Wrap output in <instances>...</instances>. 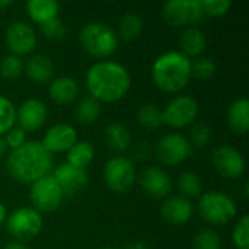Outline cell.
Returning a JSON list of instances; mask_svg holds the SVG:
<instances>
[{"label": "cell", "mask_w": 249, "mask_h": 249, "mask_svg": "<svg viewBox=\"0 0 249 249\" xmlns=\"http://www.w3.org/2000/svg\"><path fill=\"white\" fill-rule=\"evenodd\" d=\"M88 92L95 101L112 104L123 99L131 88V76L128 70L111 60L93 63L85 76Z\"/></svg>", "instance_id": "6da1fadb"}, {"label": "cell", "mask_w": 249, "mask_h": 249, "mask_svg": "<svg viewBox=\"0 0 249 249\" xmlns=\"http://www.w3.org/2000/svg\"><path fill=\"white\" fill-rule=\"evenodd\" d=\"M53 163V155L48 153L39 142L28 140L23 146L9 153L6 168L15 181L32 184L50 175Z\"/></svg>", "instance_id": "7a4b0ae2"}, {"label": "cell", "mask_w": 249, "mask_h": 249, "mask_svg": "<svg viewBox=\"0 0 249 249\" xmlns=\"http://www.w3.org/2000/svg\"><path fill=\"white\" fill-rule=\"evenodd\" d=\"M191 60L181 51L160 54L152 64V80L165 93H179L191 82Z\"/></svg>", "instance_id": "3957f363"}, {"label": "cell", "mask_w": 249, "mask_h": 249, "mask_svg": "<svg viewBox=\"0 0 249 249\" xmlns=\"http://www.w3.org/2000/svg\"><path fill=\"white\" fill-rule=\"evenodd\" d=\"M82 48L92 57L107 58L111 57L120 44L117 32L102 22L86 23L79 34Z\"/></svg>", "instance_id": "277c9868"}, {"label": "cell", "mask_w": 249, "mask_h": 249, "mask_svg": "<svg viewBox=\"0 0 249 249\" xmlns=\"http://www.w3.org/2000/svg\"><path fill=\"white\" fill-rule=\"evenodd\" d=\"M198 213L210 225H228L236 217L238 209L233 198L220 191H209L198 198Z\"/></svg>", "instance_id": "5b68a950"}, {"label": "cell", "mask_w": 249, "mask_h": 249, "mask_svg": "<svg viewBox=\"0 0 249 249\" xmlns=\"http://www.w3.org/2000/svg\"><path fill=\"white\" fill-rule=\"evenodd\" d=\"M42 214L32 207H19L6 219V228L10 236L19 242L31 241L42 231Z\"/></svg>", "instance_id": "8992f818"}, {"label": "cell", "mask_w": 249, "mask_h": 249, "mask_svg": "<svg viewBox=\"0 0 249 249\" xmlns=\"http://www.w3.org/2000/svg\"><path fill=\"white\" fill-rule=\"evenodd\" d=\"M137 179L136 166L125 156H114L104 166V182L112 193H127Z\"/></svg>", "instance_id": "52a82bcc"}, {"label": "cell", "mask_w": 249, "mask_h": 249, "mask_svg": "<svg viewBox=\"0 0 249 249\" xmlns=\"http://www.w3.org/2000/svg\"><path fill=\"white\" fill-rule=\"evenodd\" d=\"M198 115V102L188 95L172 98L162 109V123L174 130L191 127Z\"/></svg>", "instance_id": "ba28073f"}, {"label": "cell", "mask_w": 249, "mask_h": 249, "mask_svg": "<svg viewBox=\"0 0 249 249\" xmlns=\"http://www.w3.org/2000/svg\"><path fill=\"white\" fill-rule=\"evenodd\" d=\"M29 198L32 209L42 214L55 212L61 206L64 194L55 179L51 175H47L31 184Z\"/></svg>", "instance_id": "9c48e42d"}, {"label": "cell", "mask_w": 249, "mask_h": 249, "mask_svg": "<svg viewBox=\"0 0 249 249\" xmlns=\"http://www.w3.org/2000/svg\"><path fill=\"white\" fill-rule=\"evenodd\" d=\"M163 20L174 28H188L204 18L200 0H171L162 7Z\"/></svg>", "instance_id": "30bf717a"}, {"label": "cell", "mask_w": 249, "mask_h": 249, "mask_svg": "<svg viewBox=\"0 0 249 249\" xmlns=\"http://www.w3.org/2000/svg\"><path fill=\"white\" fill-rule=\"evenodd\" d=\"M155 153L160 163L166 166H177L191 156L193 146L185 136L179 133H169L158 142Z\"/></svg>", "instance_id": "8fae6325"}, {"label": "cell", "mask_w": 249, "mask_h": 249, "mask_svg": "<svg viewBox=\"0 0 249 249\" xmlns=\"http://www.w3.org/2000/svg\"><path fill=\"white\" fill-rule=\"evenodd\" d=\"M214 169L226 179H238L247 171L244 155L233 146H219L212 155Z\"/></svg>", "instance_id": "7c38bea8"}, {"label": "cell", "mask_w": 249, "mask_h": 249, "mask_svg": "<svg viewBox=\"0 0 249 249\" xmlns=\"http://www.w3.org/2000/svg\"><path fill=\"white\" fill-rule=\"evenodd\" d=\"M36 41L35 29L26 22H12L6 29V45L13 55L22 57L31 54L36 47Z\"/></svg>", "instance_id": "4fadbf2b"}, {"label": "cell", "mask_w": 249, "mask_h": 249, "mask_svg": "<svg viewBox=\"0 0 249 249\" xmlns=\"http://www.w3.org/2000/svg\"><path fill=\"white\" fill-rule=\"evenodd\" d=\"M48 117V109L41 99H25L16 109L18 127L25 133H35L44 127Z\"/></svg>", "instance_id": "5bb4252c"}, {"label": "cell", "mask_w": 249, "mask_h": 249, "mask_svg": "<svg viewBox=\"0 0 249 249\" xmlns=\"http://www.w3.org/2000/svg\"><path fill=\"white\" fill-rule=\"evenodd\" d=\"M77 140V131L73 125L67 123H58L45 131L41 144L51 155L67 153Z\"/></svg>", "instance_id": "9a60e30c"}, {"label": "cell", "mask_w": 249, "mask_h": 249, "mask_svg": "<svg viewBox=\"0 0 249 249\" xmlns=\"http://www.w3.org/2000/svg\"><path fill=\"white\" fill-rule=\"evenodd\" d=\"M140 187L152 198H165L172 190V181L169 175L158 168L149 166L140 174Z\"/></svg>", "instance_id": "2e32d148"}, {"label": "cell", "mask_w": 249, "mask_h": 249, "mask_svg": "<svg viewBox=\"0 0 249 249\" xmlns=\"http://www.w3.org/2000/svg\"><path fill=\"white\" fill-rule=\"evenodd\" d=\"M51 177L60 185L64 196L66 194H73V193H77V191L83 190L88 185V181H89L86 169L74 168V166L69 165L67 162L58 165L54 169Z\"/></svg>", "instance_id": "e0dca14e"}, {"label": "cell", "mask_w": 249, "mask_h": 249, "mask_svg": "<svg viewBox=\"0 0 249 249\" xmlns=\"http://www.w3.org/2000/svg\"><path fill=\"white\" fill-rule=\"evenodd\" d=\"M160 214L163 220L174 226H182L190 222V219L194 214V206L191 200L175 196L171 198H166L160 206Z\"/></svg>", "instance_id": "ac0fdd59"}, {"label": "cell", "mask_w": 249, "mask_h": 249, "mask_svg": "<svg viewBox=\"0 0 249 249\" xmlns=\"http://www.w3.org/2000/svg\"><path fill=\"white\" fill-rule=\"evenodd\" d=\"M48 95L53 102L58 105H70L79 96V85L70 76L54 77L48 86Z\"/></svg>", "instance_id": "d6986e66"}, {"label": "cell", "mask_w": 249, "mask_h": 249, "mask_svg": "<svg viewBox=\"0 0 249 249\" xmlns=\"http://www.w3.org/2000/svg\"><path fill=\"white\" fill-rule=\"evenodd\" d=\"M23 70L29 80H32L36 85H45L54 79V63L51 58H48L44 54H35L28 58V61L23 64Z\"/></svg>", "instance_id": "ffe728a7"}, {"label": "cell", "mask_w": 249, "mask_h": 249, "mask_svg": "<svg viewBox=\"0 0 249 249\" xmlns=\"http://www.w3.org/2000/svg\"><path fill=\"white\" fill-rule=\"evenodd\" d=\"M226 121L232 133L247 134L249 131V99L242 96L235 99L226 112Z\"/></svg>", "instance_id": "44dd1931"}, {"label": "cell", "mask_w": 249, "mask_h": 249, "mask_svg": "<svg viewBox=\"0 0 249 249\" xmlns=\"http://www.w3.org/2000/svg\"><path fill=\"white\" fill-rule=\"evenodd\" d=\"M181 53L191 60V57H201L207 47V38L200 28L188 26L179 36Z\"/></svg>", "instance_id": "7402d4cb"}, {"label": "cell", "mask_w": 249, "mask_h": 249, "mask_svg": "<svg viewBox=\"0 0 249 249\" xmlns=\"http://www.w3.org/2000/svg\"><path fill=\"white\" fill-rule=\"evenodd\" d=\"M25 9L32 22L42 25L58 16L60 4L55 0H29Z\"/></svg>", "instance_id": "603a6c76"}, {"label": "cell", "mask_w": 249, "mask_h": 249, "mask_svg": "<svg viewBox=\"0 0 249 249\" xmlns=\"http://www.w3.org/2000/svg\"><path fill=\"white\" fill-rule=\"evenodd\" d=\"M105 142L114 152H124L131 144V133L123 123H111L105 128Z\"/></svg>", "instance_id": "cb8c5ba5"}, {"label": "cell", "mask_w": 249, "mask_h": 249, "mask_svg": "<svg viewBox=\"0 0 249 249\" xmlns=\"http://www.w3.org/2000/svg\"><path fill=\"white\" fill-rule=\"evenodd\" d=\"M95 159V147L92 146V143L86 142V140H77L73 147L67 152V163L74 166V168H80V169H86Z\"/></svg>", "instance_id": "d4e9b609"}, {"label": "cell", "mask_w": 249, "mask_h": 249, "mask_svg": "<svg viewBox=\"0 0 249 249\" xmlns=\"http://www.w3.org/2000/svg\"><path fill=\"white\" fill-rule=\"evenodd\" d=\"M142 32H143V20L139 15L130 12V13H125L120 19L118 29H117L118 39L133 41V39L139 38Z\"/></svg>", "instance_id": "484cf974"}, {"label": "cell", "mask_w": 249, "mask_h": 249, "mask_svg": "<svg viewBox=\"0 0 249 249\" xmlns=\"http://www.w3.org/2000/svg\"><path fill=\"white\" fill-rule=\"evenodd\" d=\"M137 123L147 130H158L163 125L162 123V109L155 104H144L137 111Z\"/></svg>", "instance_id": "4316f807"}, {"label": "cell", "mask_w": 249, "mask_h": 249, "mask_svg": "<svg viewBox=\"0 0 249 249\" xmlns=\"http://www.w3.org/2000/svg\"><path fill=\"white\" fill-rule=\"evenodd\" d=\"M99 115H101V104L90 96L83 98L76 107V120L83 125L95 123L99 118Z\"/></svg>", "instance_id": "83f0119b"}, {"label": "cell", "mask_w": 249, "mask_h": 249, "mask_svg": "<svg viewBox=\"0 0 249 249\" xmlns=\"http://www.w3.org/2000/svg\"><path fill=\"white\" fill-rule=\"evenodd\" d=\"M178 188L182 193V197L191 198V197H200L203 191V182L198 177V174L193 171L182 172L178 178Z\"/></svg>", "instance_id": "f1b7e54d"}, {"label": "cell", "mask_w": 249, "mask_h": 249, "mask_svg": "<svg viewBox=\"0 0 249 249\" xmlns=\"http://www.w3.org/2000/svg\"><path fill=\"white\" fill-rule=\"evenodd\" d=\"M16 124V108L13 102L0 95V136H4Z\"/></svg>", "instance_id": "f546056e"}, {"label": "cell", "mask_w": 249, "mask_h": 249, "mask_svg": "<svg viewBox=\"0 0 249 249\" xmlns=\"http://www.w3.org/2000/svg\"><path fill=\"white\" fill-rule=\"evenodd\" d=\"M23 71V63L22 58L13 54H7L1 58L0 61V76L7 79V80H13L18 79Z\"/></svg>", "instance_id": "4dcf8cb0"}, {"label": "cell", "mask_w": 249, "mask_h": 249, "mask_svg": "<svg viewBox=\"0 0 249 249\" xmlns=\"http://www.w3.org/2000/svg\"><path fill=\"white\" fill-rule=\"evenodd\" d=\"M193 249H222V239L213 229H203L196 235Z\"/></svg>", "instance_id": "1f68e13d"}, {"label": "cell", "mask_w": 249, "mask_h": 249, "mask_svg": "<svg viewBox=\"0 0 249 249\" xmlns=\"http://www.w3.org/2000/svg\"><path fill=\"white\" fill-rule=\"evenodd\" d=\"M232 242L238 249H249V216L244 214L233 226Z\"/></svg>", "instance_id": "d6a6232c"}, {"label": "cell", "mask_w": 249, "mask_h": 249, "mask_svg": "<svg viewBox=\"0 0 249 249\" xmlns=\"http://www.w3.org/2000/svg\"><path fill=\"white\" fill-rule=\"evenodd\" d=\"M200 3L204 16L210 18H222L232 7L231 0H200Z\"/></svg>", "instance_id": "836d02e7"}, {"label": "cell", "mask_w": 249, "mask_h": 249, "mask_svg": "<svg viewBox=\"0 0 249 249\" xmlns=\"http://www.w3.org/2000/svg\"><path fill=\"white\" fill-rule=\"evenodd\" d=\"M216 63L210 57H198L194 63H191V73L197 79H210L216 73Z\"/></svg>", "instance_id": "e575fe53"}, {"label": "cell", "mask_w": 249, "mask_h": 249, "mask_svg": "<svg viewBox=\"0 0 249 249\" xmlns=\"http://www.w3.org/2000/svg\"><path fill=\"white\" fill-rule=\"evenodd\" d=\"M212 139V128L206 124V123H197L191 125L190 130V144L197 146V147H203L206 146Z\"/></svg>", "instance_id": "d590c367"}, {"label": "cell", "mask_w": 249, "mask_h": 249, "mask_svg": "<svg viewBox=\"0 0 249 249\" xmlns=\"http://www.w3.org/2000/svg\"><path fill=\"white\" fill-rule=\"evenodd\" d=\"M39 28H41V32L44 34V36L48 39H61L66 36V25L58 16L39 25Z\"/></svg>", "instance_id": "8d00e7d4"}, {"label": "cell", "mask_w": 249, "mask_h": 249, "mask_svg": "<svg viewBox=\"0 0 249 249\" xmlns=\"http://www.w3.org/2000/svg\"><path fill=\"white\" fill-rule=\"evenodd\" d=\"M3 137H4L7 149H10V150H16V149H19L20 146H23L28 142L26 140V133L19 127H13Z\"/></svg>", "instance_id": "74e56055"}, {"label": "cell", "mask_w": 249, "mask_h": 249, "mask_svg": "<svg viewBox=\"0 0 249 249\" xmlns=\"http://www.w3.org/2000/svg\"><path fill=\"white\" fill-rule=\"evenodd\" d=\"M7 146H6V142H4V137L3 136H0V159L1 158H4L6 155H7Z\"/></svg>", "instance_id": "f35d334b"}, {"label": "cell", "mask_w": 249, "mask_h": 249, "mask_svg": "<svg viewBox=\"0 0 249 249\" xmlns=\"http://www.w3.org/2000/svg\"><path fill=\"white\" fill-rule=\"evenodd\" d=\"M125 249H147V247H146V244H144V242L136 241V242H131V244H128Z\"/></svg>", "instance_id": "ab89813d"}, {"label": "cell", "mask_w": 249, "mask_h": 249, "mask_svg": "<svg viewBox=\"0 0 249 249\" xmlns=\"http://www.w3.org/2000/svg\"><path fill=\"white\" fill-rule=\"evenodd\" d=\"M7 219V210H6V206L3 203H0V226L6 222Z\"/></svg>", "instance_id": "60d3db41"}, {"label": "cell", "mask_w": 249, "mask_h": 249, "mask_svg": "<svg viewBox=\"0 0 249 249\" xmlns=\"http://www.w3.org/2000/svg\"><path fill=\"white\" fill-rule=\"evenodd\" d=\"M3 249H29L26 245H23V244H20V242H10V244H7L6 247Z\"/></svg>", "instance_id": "b9f144b4"}, {"label": "cell", "mask_w": 249, "mask_h": 249, "mask_svg": "<svg viewBox=\"0 0 249 249\" xmlns=\"http://www.w3.org/2000/svg\"><path fill=\"white\" fill-rule=\"evenodd\" d=\"M9 6H12L10 0H0V12H4Z\"/></svg>", "instance_id": "7bdbcfd3"}, {"label": "cell", "mask_w": 249, "mask_h": 249, "mask_svg": "<svg viewBox=\"0 0 249 249\" xmlns=\"http://www.w3.org/2000/svg\"><path fill=\"white\" fill-rule=\"evenodd\" d=\"M99 249H115V248H111V247H104V248H99Z\"/></svg>", "instance_id": "ee69618b"}]
</instances>
